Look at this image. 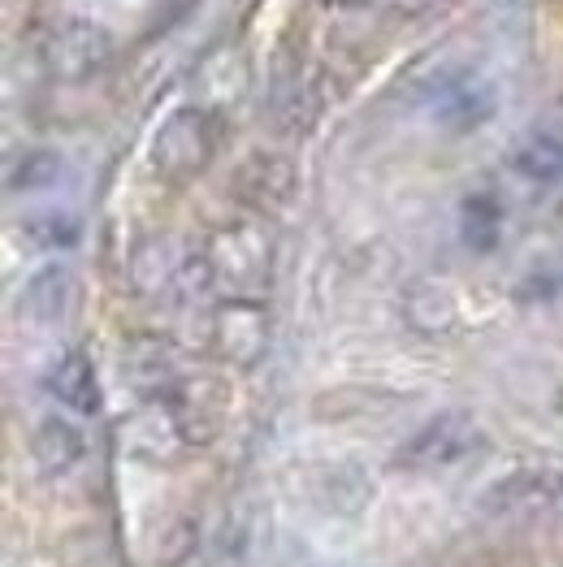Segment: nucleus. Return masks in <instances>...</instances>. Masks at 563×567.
Instances as JSON below:
<instances>
[{"label":"nucleus","mask_w":563,"mask_h":567,"mask_svg":"<svg viewBox=\"0 0 563 567\" xmlns=\"http://www.w3.org/2000/svg\"><path fill=\"white\" fill-rule=\"evenodd\" d=\"M83 451H88L83 429L70 425L65 416H48V421H40L35 437H31V455H35V464H40L48 476L70 473V468L83 460Z\"/></svg>","instance_id":"dca6fc26"},{"label":"nucleus","mask_w":563,"mask_h":567,"mask_svg":"<svg viewBox=\"0 0 563 567\" xmlns=\"http://www.w3.org/2000/svg\"><path fill=\"white\" fill-rule=\"evenodd\" d=\"M490 92L485 87H477V83H451L442 100H438V113L455 126V131H469V126H481L485 117H490Z\"/></svg>","instance_id":"a211bd4d"},{"label":"nucleus","mask_w":563,"mask_h":567,"mask_svg":"<svg viewBox=\"0 0 563 567\" xmlns=\"http://www.w3.org/2000/svg\"><path fill=\"white\" fill-rule=\"evenodd\" d=\"M403 321L424 338H438V333H451L460 321V308H455V295L447 282H433L421 278L403 290Z\"/></svg>","instance_id":"ddd939ff"},{"label":"nucleus","mask_w":563,"mask_h":567,"mask_svg":"<svg viewBox=\"0 0 563 567\" xmlns=\"http://www.w3.org/2000/svg\"><path fill=\"white\" fill-rule=\"evenodd\" d=\"M126 378L135 390L143 394H152V399H165V394H174L178 390V364H174V351H170V342H161V338H140V342H131L126 347Z\"/></svg>","instance_id":"4468645a"},{"label":"nucleus","mask_w":563,"mask_h":567,"mask_svg":"<svg viewBox=\"0 0 563 567\" xmlns=\"http://www.w3.org/2000/svg\"><path fill=\"white\" fill-rule=\"evenodd\" d=\"M329 4H369V0H329Z\"/></svg>","instance_id":"5701e85b"},{"label":"nucleus","mask_w":563,"mask_h":567,"mask_svg":"<svg viewBox=\"0 0 563 567\" xmlns=\"http://www.w3.org/2000/svg\"><path fill=\"white\" fill-rule=\"evenodd\" d=\"M113 35L100 27V22H88V18H65L57 22L40 44V61L52 79L61 83H83V79H95L109 61H113Z\"/></svg>","instance_id":"7ed1b4c3"},{"label":"nucleus","mask_w":563,"mask_h":567,"mask_svg":"<svg viewBox=\"0 0 563 567\" xmlns=\"http://www.w3.org/2000/svg\"><path fill=\"white\" fill-rule=\"evenodd\" d=\"M57 174H61V161H57L52 152H31V156H22V161L9 169V190L48 187Z\"/></svg>","instance_id":"4be33fe9"},{"label":"nucleus","mask_w":563,"mask_h":567,"mask_svg":"<svg viewBox=\"0 0 563 567\" xmlns=\"http://www.w3.org/2000/svg\"><path fill=\"white\" fill-rule=\"evenodd\" d=\"M269 109H274V122L286 135H308L317 113H321V100H317V87L313 79L295 65V70H278L274 79V95H269Z\"/></svg>","instance_id":"f8f14e48"},{"label":"nucleus","mask_w":563,"mask_h":567,"mask_svg":"<svg viewBox=\"0 0 563 567\" xmlns=\"http://www.w3.org/2000/svg\"><path fill=\"white\" fill-rule=\"evenodd\" d=\"M22 235L31 238L35 247H44V251H57V247H74L79 243V221L70 213H40V217L22 221Z\"/></svg>","instance_id":"aec40b11"},{"label":"nucleus","mask_w":563,"mask_h":567,"mask_svg":"<svg viewBox=\"0 0 563 567\" xmlns=\"http://www.w3.org/2000/svg\"><path fill=\"white\" fill-rule=\"evenodd\" d=\"M122 446L140 460H152V464H170L178 460L191 446L187 429L178 421V412L165 403V399H152L147 408H140L135 416L122 421Z\"/></svg>","instance_id":"0eeeda50"},{"label":"nucleus","mask_w":563,"mask_h":567,"mask_svg":"<svg viewBox=\"0 0 563 567\" xmlns=\"http://www.w3.org/2000/svg\"><path fill=\"white\" fill-rule=\"evenodd\" d=\"M48 390L61 408L79 412V416H95L100 412V385H95V369L83 351H65L57 360V369L48 373Z\"/></svg>","instance_id":"2eb2a0df"},{"label":"nucleus","mask_w":563,"mask_h":567,"mask_svg":"<svg viewBox=\"0 0 563 567\" xmlns=\"http://www.w3.org/2000/svg\"><path fill=\"white\" fill-rule=\"evenodd\" d=\"M512 165H516L524 178L533 183H560L563 178V143L555 135H529L512 152Z\"/></svg>","instance_id":"f3484780"},{"label":"nucleus","mask_w":563,"mask_h":567,"mask_svg":"<svg viewBox=\"0 0 563 567\" xmlns=\"http://www.w3.org/2000/svg\"><path fill=\"white\" fill-rule=\"evenodd\" d=\"M464 238L469 247H481V251L499 243V208L485 195H472L464 204Z\"/></svg>","instance_id":"412c9836"},{"label":"nucleus","mask_w":563,"mask_h":567,"mask_svg":"<svg viewBox=\"0 0 563 567\" xmlns=\"http://www.w3.org/2000/svg\"><path fill=\"white\" fill-rule=\"evenodd\" d=\"M131 282L147 299H195L217 286L208 247H187L174 238H143L131 256Z\"/></svg>","instance_id":"f257e3e1"},{"label":"nucleus","mask_w":563,"mask_h":567,"mask_svg":"<svg viewBox=\"0 0 563 567\" xmlns=\"http://www.w3.org/2000/svg\"><path fill=\"white\" fill-rule=\"evenodd\" d=\"M191 87H195V104L208 109V113H222V109H235L238 100L252 87V65L238 48H213L195 74H191Z\"/></svg>","instance_id":"6e6552de"},{"label":"nucleus","mask_w":563,"mask_h":567,"mask_svg":"<svg viewBox=\"0 0 563 567\" xmlns=\"http://www.w3.org/2000/svg\"><path fill=\"white\" fill-rule=\"evenodd\" d=\"M217 156V113L187 104V109H174L156 140H152V169L165 178V183H191L208 169V161Z\"/></svg>","instance_id":"f03ea898"},{"label":"nucleus","mask_w":563,"mask_h":567,"mask_svg":"<svg viewBox=\"0 0 563 567\" xmlns=\"http://www.w3.org/2000/svg\"><path fill=\"white\" fill-rule=\"evenodd\" d=\"M165 403L178 412L191 446L208 442V437L222 429V416H226V390L208 378H183L174 394H165Z\"/></svg>","instance_id":"9d476101"},{"label":"nucleus","mask_w":563,"mask_h":567,"mask_svg":"<svg viewBox=\"0 0 563 567\" xmlns=\"http://www.w3.org/2000/svg\"><path fill=\"white\" fill-rule=\"evenodd\" d=\"M70 274L65 269H44L35 282L27 286V295H22V303H27V312L31 317H40V321H57L61 312H65V303H70Z\"/></svg>","instance_id":"6ab92c4d"},{"label":"nucleus","mask_w":563,"mask_h":567,"mask_svg":"<svg viewBox=\"0 0 563 567\" xmlns=\"http://www.w3.org/2000/svg\"><path fill=\"white\" fill-rule=\"evenodd\" d=\"M213 351L226 364L252 369L269 351V308L260 299H226L213 312Z\"/></svg>","instance_id":"423d86ee"},{"label":"nucleus","mask_w":563,"mask_h":567,"mask_svg":"<svg viewBox=\"0 0 563 567\" xmlns=\"http://www.w3.org/2000/svg\"><path fill=\"white\" fill-rule=\"evenodd\" d=\"M563 498V476L551 473V468H529V473H512L503 476L490 494H485V512H542L551 503Z\"/></svg>","instance_id":"9b49d317"},{"label":"nucleus","mask_w":563,"mask_h":567,"mask_svg":"<svg viewBox=\"0 0 563 567\" xmlns=\"http://www.w3.org/2000/svg\"><path fill=\"white\" fill-rule=\"evenodd\" d=\"M481 442V429L469 412H438L433 421H424L395 455V464L403 473H442L451 464H460L472 446Z\"/></svg>","instance_id":"20e7f679"},{"label":"nucleus","mask_w":563,"mask_h":567,"mask_svg":"<svg viewBox=\"0 0 563 567\" xmlns=\"http://www.w3.org/2000/svg\"><path fill=\"white\" fill-rule=\"evenodd\" d=\"M235 195L256 213H278L295 195V165L278 152H252L238 165Z\"/></svg>","instance_id":"1a4fd4ad"},{"label":"nucleus","mask_w":563,"mask_h":567,"mask_svg":"<svg viewBox=\"0 0 563 567\" xmlns=\"http://www.w3.org/2000/svg\"><path fill=\"white\" fill-rule=\"evenodd\" d=\"M269 235L260 226H231L208 247L217 286H231L235 299H252V290L269 278Z\"/></svg>","instance_id":"39448f33"}]
</instances>
